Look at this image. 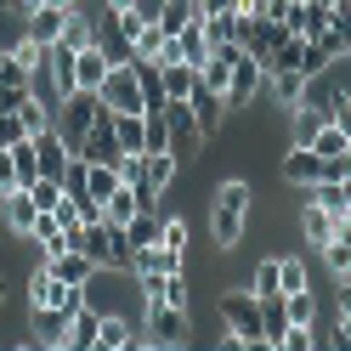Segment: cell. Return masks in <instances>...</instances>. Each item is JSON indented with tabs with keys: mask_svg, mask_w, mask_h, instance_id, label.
Masks as SVG:
<instances>
[{
	"mask_svg": "<svg viewBox=\"0 0 351 351\" xmlns=\"http://www.w3.org/2000/svg\"><path fill=\"white\" fill-rule=\"evenodd\" d=\"M306 193H312V204H323L328 215H346V182H328L323 176V182H312Z\"/></svg>",
	"mask_w": 351,
	"mask_h": 351,
	"instance_id": "4dcf8cb0",
	"label": "cell"
},
{
	"mask_svg": "<svg viewBox=\"0 0 351 351\" xmlns=\"http://www.w3.org/2000/svg\"><path fill=\"white\" fill-rule=\"evenodd\" d=\"M108 69H114V62H108V51H102V46H85V51L74 57V74H80V91H97V85L108 80Z\"/></svg>",
	"mask_w": 351,
	"mask_h": 351,
	"instance_id": "ffe728a7",
	"label": "cell"
},
{
	"mask_svg": "<svg viewBox=\"0 0 351 351\" xmlns=\"http://www.w3.org/2000/svg\"><path fill=\"white\" fill-rule=\"evenodd\" d=\"M193 114H199V125H204V136H215V130H221V114H227V102L210 91V85H193Z\"/></svg>",
	"mask_w": 351,
	"mask_h": 351,
	"instance_id": "7402d4cb",
	"label": "cell"
},
{
	"mask_svg": "<svg viewBox=\"0 0 351 351\" xmlns=\"http://www.w3.org/2000/svg\"><path fill=\"white\" fill-rule=\"evenodd\" d=\"M199 12H238V0H199Z\"/></svg>",
	"mask_w": 351,
	"mask_h": 351,
	"instance_id": "ee69618b",
	"label": "cell"
},
{
	"mask_svg": "<svg viewBox=\"0 0 351 351\" xmlns=\"http://www.w3.org/2000/svg\"><path fill=\"white\" fill-rule=\"evenodd\" d=\"M335 221H340V215H328L323 204L306 199V210H300V232H306V244H312V250H323L328 238H335Z\"/></svg>",
	"mask_w": 351,
	"mask_h": 351,
	"instance_id": "d6986e66",
	"label": "cell"
},
{
	"mask_svg": "<svg viewBox=\"0 0 351 351\" xmlns=\"http://www.w3.org/2000/svg\"><path fill=\"white\" fill-rule=\"evenodd\" d=\"M17 119H23V130H29V136H40V130H46V125H51V108H46V102H40V97H29L23 108H17Z\"/></svg>",
	"mask_w": 351,
	"mask_h": 351,
	"instance_id": "e575fe53",
	"label": "cell"
},
{
	"mask_svg": "<svg viewBox=\"0 0 351 351\" xmlns=\"http://www.w3.org/2000/svg\"><path fill=\"white\" fill-rule=\"evenodd\" d=\"M238 12H255V0H238Z\"/></svg>",
	"mask_w": 351,
	"mask_h": 351,
	"instance_id": "c3c4849f",
	"label": "cell"
},
{
	"mask_svg": "<svg viewBox=\"0 0 351 351\" xmlns=\"http://www.w3.org/2000/svg\"><path fill=\"white\" fill-rule=\"evenodd\" d=\"M130 12H136L142 23H159V12H165V0H136V6H130Z\"/></svg>",
	"mask_w": 351,
	"mask_h": 351,
	"instance_id": "b9f144b4",
	"label": "cell"
},
{
	"mask_svg": "<svg viewBox=\"0 0 351 351\" xmlns=\"http://www.w3.org/2000/svg\"><path fill=\"white\" fill-rule=\"evenodd\" d=\"M114 136L125 153H147V114H114Z\"/></svg>",
	"mask_w": 351,
	"mask_h": 351,
	"instance_id": "603a6c76",
	"label": "cell"
},
{
	"mask_svg": "<svg viewBox=\"0 0 351 351\" xmlns=\"http://www.w3.org/2000/svg\"><path fill=\"white\" fill-rule=\"evenodd\" d=\"M346 215H351V182H346Z\"/></svg>",
	"mask_w": 351,
	"mask_h": 351,
	"instance_id": "681fc988",
	"label": "cell"
},
{
	"mask_svg": "<svg viewBox=\"0 0 351 351\" xmlns=\"http://www.w3.org/2000/svg\"><path fill=\"white\" fill-rule=\"evenodd\" d=\"M346 147H351V136H346L335 119H323V130L312 136V153H317V159H335V153H346Z\"/></svg>",
	"mask_w": 351,
	"mask_h": 351,
	"instance_id": "f1b7e54d",
	"label": "cell"
},
{
	"mask_svg": "<svg viewBox=\"0 0 351 351\" xmlns=\"http://www.w3.org/2000/svg\"><path fill=\"white\" fill-rule=\"evenodd\" d=\"M165 125H170V153L182 165H193V159H199V147L210 142L204 125H199V114H193V102H165Z\"/></svg>",
	"mask_w": 351,
	"mask_h": 351,
	"instance_id": "5b68a950",
	"label": "cell"
},
{
	"mask_svg": "<svg viewBox=\"0 0 351 351\" xmlns=\"http://www.w3.org/2000/svg\"><path fill=\"white\" fill-rule=\"evenodd\" d=\"M289 114H295V142H306V147H312V136H317V130H323V108H312V102H295L289 108Z\"/></svg>",
	"mask_w": 351,
	"mask_h": 351,
	"instance_id": "83f0119b",
	"label": "cell"
},
{
	"mask_svg": "<svg viewBox=\"0 0 351 351\" xmlns=\"http://www.w3.org/2000/svg\"><path fill=\"white\" fill-rule=\"evenodd\" d=\"M323 346H340V351H351V317H340V328H335V335H328Z\"/></svg>",
	"mask_w": 351,
	"mask_h": 351,
	"instance_id": "7bdbcfd3",
	"label": "cell"
},
{
	"mask_svg": "<svg viewBox=\"0 0 351 351\" xmlns=\"http://www.w3.org/2000/svg\"><path fill=\"white\" fill-rule=\"evenodd\" d=\"M323 69H335V46H328V40H306V51H300V74L312 80V74H323Z\"/></svg>",
	"mask_w": 351,
	"mask_h": 351,
	"instance_id": "1f68e13d",
	"label": "cell"
},
{
	"mask_svg": "<svg viewBox=\"0 0 351 351\" xmlns=\"http://www.w3.org/2000/svg\"><path fill=\"white\" fill-rule=\"evenodd\" d=\"M187 340H193V317H187V306L147 300V346H187Z\"/></svg>",
	"mask_w": 351,
	"mask_h": 351,
	"instance_id": "52a82bcc",
	"label": "cell"
},
{
	"mask_svg": "<svg viewBox=\"0 0 351 351\" xmlns=\"http://www.w3.org/2000/svg\"><path fill=\"white\" fill-rule=\"evenodd\" d=\"M182 267H187V255L170 250V244H147V250H136V261H130V272H182Z\"/></svg>",
	"mask_w": 351,
	"mask_h": 351,
	"instance_id": "ac0fdd59",
	"label": "cell"
},
{
	"mask_svg": "<svg viewBox=\"0 0 351 351\" xmlns=\"http://www.w3.org/2000/svg\"><path fill=\"white\" fill-rule=\"evenodd\" d=\"M130 69H136V85H142V108L147 114H165V69H159V57H136L130 62Z\"/></svg>",
	"mask_w": 351,
	"mask_h": 351,
	"instance_id": "4fadbf2b",
	"label": "cell"
},
{
	"mask_svg": "<svg viewBox=\"0 0 351 351\" xmlns=\"http://www.w3.org/2000/svg\"><path fill=\"white\" fill-rule=\"evenodd\" d=\"M283 328H289V306H283V295H278V300H261V335H267L272 351H278V340H283Z\"/></svg>",
	"mask_w": 351,
	"mask_h": 351,
	"instance_id": "cb8c5ba5",
	"label": "cell"
},
{
	"mask_svg": "<svg viewBox=\"0 0 351 351\" xmlns=\"http://www.w3.org/2000/svg\"><path fill=\"white\" fill-rule=\"evenodd\" d=\"M97 335H102V312H91V306H74V317H69V346L97 351Z\"/></svg>",
	"mask_w": 351,
	"mask_h": 351,
	"instance_id": "44dd1931",
	"label": "cell"
},
{
	"mask_svg": "<svg viewBox=\"0 0 351 351\" xmlns=\"http://www.w3.org/2000/svg\"><path fill=\"white\" fill-rule=\"evenodd\" d=\"M23 346H69V312L29 306V340Z\"/></svg>",
	"mask_w": 351,
	"mask_h": 351,
	"instance_id": "9c48e42d",
	"label": "cell"
},
{
	"mask_svg": "<svg viewBox=\"0 0 351 351\" xmlns=\"http://www.w3.org/2000/svg\"><path fill=\"white\" fill-rule=\"evenodd\" d=\"M159 69H165V97H170V102H187L193 85H199V69L182 62V57H159Z\"/></svg>",
	"mask_w": 351,
	"mask_h": 351,
	"instance_id": "2e32d148",
	"label": "cell"
},
{
	"mask_svg": "<svg viewBox=\"0 0 351 351\" xmlns=\"http://www.w3.org/2000/svg\"><path fill=\"white\" fill-rule=\"evenodd\" d=\"M40 261H46V267H51L62 283H80V289H91V278L102 272V267H97V261L85 255V250H62V255H40Z\"/></svg>",
	"mask_w": 351,
	"mask_h": 351,
	"instance_id": "8fae6325",
	"label": "cell"
},
{
	"mask_svg": "<svg viewBox=\"0 0 351 351\" xmlns=\"http://www.w3.org/2000/svg\"><path fill=\"white\" fill-rule=\"evenodd\" d=\"M40 6H80V0H40Z\"/></svg>",
	"mask_w": 351,
	"mask_h": 351,
	"instance_id": "bcb514c9",
	"label": "cell"
},
{
	"mask_svg": "<svg viewBox=\"0 0 351 351\" xmlns=\"http://www.w3.org/2000/svg\"><path fill=\"white\" fill-rule=\"evenodd\" d=\"M289 34H300V40H323V34H328V6H323V0H295Z\"/></svg>",
	"mask_w": 351,
	"mask_h": 351,
	"instance_id": "9a60e30c",
	"label": "cell"
},
{
	"mask_svg": "<svg viewBox=\"0 0 351 351\" xmlns=\"http://www.w3.org/2000/svg\"><path fill=\"white\" fill-rule=\"evenodd\" d=\"M317 340H312V323H289L283 328V340H278V351H312Z\"/></svg>",
	"mask_w": 351,
	"mask_h": 351,
	"instance_id": "f35d334b",
	"label": "cell"
},
{
	"mask_svg": "<svg viewBox=\"0 0 351 351\" xmlns=\"http://www.w3.org/2000/svg\"><path fill=\"white\" fill-rule=\"evenodd\" d=\"M69 12L74 6H34L23 23H29V40H40V46H57L62 29H69Z\"/></svg>",
	"mask_w": 351,
	"mask_h": 351,
	"instance_id": "5bb4252c",
	"label": "cell"
},
{
	"mask_svg": "<svg viewBox=\"0 0 351 351\" xmlns=\"http://www.w3.org/2000/svg\"><path fill=\"white\" fill-rule=\"evenodd\" d=\"M261 91H267V62H261V57H238L232 62V80H227V114H250V102L261 97Z\"/></svg>",
	"mask_w": 351,
	"mask_h": 351,
	"instance_id": "8992f818",
	"label": "cell"
},
{
	"mask_svg": "<svg viewBox=\"0 0 351 351\" xmlns=\"http://www.w3.org/2000/svg\"><path fill=\"white\" fill-rule=\"evenodd\" d=\"M97 97H102L108 114H147V108H142V85H136V69H130V62L108 69V80L97 85Z\"/></svg>",
	"mask_w": 351,
	"mask_h": 351,
	"instance_id": "ba28073f",
	"label": "cell"
},
{
	"mask_svg": "<svg viewBox=\"0 0 351 351\" xmlns=\"http://www.w3.org/2000/svg\"><path fill=\"white\" fill-rule=\"evenodd\" d=\"M29 130H23V119L17 114H0V147H12V142H23Z\"/></svg>",
	"mask_w": 351,
	"mask_h": 351,
	"instance_id": "60d3db41",
	"label": "cell"
},
{
	"mask_svg": "<svg viewBox=\"0 0 351 351\" xmlns=\"http://www.w3.org/2000/svg\"><path fill=\"white\" fill-rule=\"evenodd\" d=\"M278 272H283V295H295V289H312V278H306V261L283 255V261H278Z\"/></svg>",
	"mask_w": 351,
	"mask_h": 351,
	"instance_id": "8d00e7d4",
	"label": "cell"
},
{
	"mask_svg": "<svg viewBox=\"0 0 351 351\" xmlns=\"http://www.w3.org/2000/svg\"><path fill=\"white\" fill-rule=\"evenodd\" d=\"M283 306H289V323H312V328H317V300H312V289L283 295Z\"/></svg>",
	"mask_w": 351,
	"mask_h": 351,
	"instance_id": "836d02e7",
	"label": "cell"
},
{
	"mask_svg": "<svg viewBox=\"0 0 351 351\" xmlns=\"http://www.w3.org/2000/svg\"><path fill=\"white\" fill-rule=\"evenodd\" d=\"M250 204H255V193H250L244 176H227V182L210 187V238H215V250H221V255L244 244Z\"/></svg>",
	"mask_w": 351,
	"mask_h": 351,
	"instance_id": "6da1fadb",
	"label": "cell"
},
{
	"mask_svg": "<svg viewBox=\"0 0 351 351\" xmlns=\"http://www.w3.org/2000/svg\"><path fill=\"white\" fill-rule=\"evenodd\" d=\"M29 306H51V312H69L74 317V306H85V289L80 283H62L46 261L29 272Z\"/></svg>",
	"mask_w": 351,
	"mask_h": 351,
	"instance_id": "277c9868",
	"label": "cell"
},
{
	"mask_svg": "<svg viewBox=\"0 0 351 351\" xmlns=\"http://www.w3.org/2000/svg\"><path fill=\"white\" fill-rule=\"evenodd\" d=\"M159 244H170V250L187 255V221H182V215H165V221H159Z\"/></svg>",
	"mask_w": 351,
	"mask_h": 351,
	"instance_id": "74e56055",
	"label": "cell"
},
{
	"mask_svg": "<svg viewBox=\"0 0 351 351\" xmlns=\"http://www.w3.org/2000/svg\"><path fill=\"white\" fill-rule=\"evenodd\" d=\"M295 0H255V17H267V23H289Z\"/></svg>",
	"mask_w": 351,
	"mask_h": 351,
	"instance_id": "ab89813d",
	"label": "cell"
},
{
	"mask_svg": "<svg viewBox=\"0 0 351 351\" xmlns=\"http://www.w3.org/2000/svg\"><path fill=\"white\" fill-rule=\"evenodd\" d=\"M6 289H12V283H6V272H0V306H6Z\"/></svg>",
	"mask_w": 351,
	"mask_h": 351,
	"instance_id": "7dc6e473",
	"label": "cell"
},
{
	"mask_svg": "<svg viewBox=\"0 0 351 351\" xmlns=\"http://www.w3.org/2000/svg\"><path fill=\"white\" fill-rule=\"evenodd\" d=\"M130 6H136V0H108V12H130Z\"/></svg>",
	"mask_w": 351,
	"mask_h": 351,
	"instance_id": "f6af8a7d",
	"label": "cell"
},
{
	"mask_svg": "<svg viewBox=\"0 0 351 351\" xmlns=\"http://www.w3.org/2000/svg\"><path fill=\"white\" fill-rule=\"evenodd\" d=\"M130 51H136V57H159V51H165V29H159V23H142L136 40H130Z\"/></svg>",
	"mask_w": 351,
	"mask_h": 351,
	"instance_id": "d590c367",
	"label": "cell"
},
{
	"mask_svg": "<svg viewBox=\"0 0 351 351\" xmlns=\"http://www.w3.org/2000/svg\"><path fill=\"white\" fill-rule=\"evenodd\" d=\"M250 295H255V300H278V295H283V272H278V261H272V255L255 267V278H250Z\"/></svg>",
	"mask_w": 351,
	"mask_h": 351,
	"instance_id": "d4e9b609",
	"label": "cell"
},
{
	"mask_svg": "<svg viewBox=\"0 0 351 351\" xmlns=\"http://www.w3.org/2000/svg\"><path fill=\"white\" fill-rule=\"evenodd\" d=\"M283 182L289 187H312V182H323V159L306 142H295L289 153H283Z\"/></svg>",
	"mask_w": 351,
	"mask_h": 351,
	"instance_id": "7c38bea8",
	"label": "cell"
},
{
	"mask_svg": "<svg viewBox=\"0 0 351 351\" xmlns=\"http://www.w3.org/2000/svg\"><path fill=\"white\" fill-rule=\"evenodd\" d=\"M136 210H142V204H136V187L119 182V187H114V199H108V221H119V227H125Z\"/></svg>",
	"mask_w": 351,
	"mask_h": 351,
	"instance_id": "d6a6232c",
	"label": "cell"
},
{
	"mask_svg": "<svg viewBox=\"0 0 351 351\" xmlns=\"http://www.w3.org/2000/svg\"><path fill=\"white\" fill-rule=\"evenodd\" d=\"M159 221H165L159 210H136V215H130V221H125V232H130V244H136V250H147V244H159Z\"/></svg>",
	"mask_w": 351,
	"mask_h": 351,
	"instance_id": "484cf974",
	"label": "cell"
},
{
	"mask_svg": "<svg viewBox=\"0 0 351 351\" xmlns=\"http://www.w3.org/2000/svg\"><path fill=\"white\" fill-rule=\"evenodd\" d=\"M323 267L335 272V278H351V238H346V232H335V238L323 244Z\"/></svg>",
	"mask_w": 351,
	"mask_h": 351,
	"instance_id": "f546056e",
	"label": "cell"
},
{
	"mask_svg": "<svg viewBox=\"0 0 351 351\" xmlns=\"http://www.w3.org/2000/svg\"><path fill=\"white\" fill-rule=\"evenodd\" d=\"M130 346H142V340H130V323H125V317H108V312H102V335H97V351H130Z\"/></svg>",
	"mask_w": 351,
	"mask_h": 351,
	"instance_id": "4316f807",
	"label": "cell"
},
{
	"mask_svg": "<svg viewBox=\"0 0 351 351\" xmlns=\"http://www.w3.org/2000/svg\"><path fill=\"white\" fill-rule=\"evenodd\" d=\"M0 215H6V227H12L17 238H29L40 204H34V193H29V187H6V193H0Z\"/></svg>",
	"mask_w": 351,
	"mask_h": 351,
	"instance_id": "30bf717a",
	"label": "cell"
},
{
	"mask_svg": "<svg viewBox=\"0 0 351 351\" xmlns=\"http://www.w3.org/2000/svg\"><path fill=\"white\" fill-rule=\"evenodd\" d=\"M97 114H102V97H97V91H69V97L57 102L51 125L62 130V142L80 153V147H85V136H91V125H97Z\"/></svg>",
	"mask_w": 351,
	"mask_h": 351,
	"instance_id": "3957f363",
	"label": "cell"
},
{
	"mask_svg": "<svg viewBox=\"0 0 351 351\" xmlns=\"http://www.w3.org/2000/svg\"><path fill=\"white\" fill-rule=\"evenodd\" d=\"M215 312H221V328L238 335V346H250V351L267 346V335H261V300H255L250 289H227L221 300H215ZM267 351H272V346H267Z\"/></svg>",
	"mask_w": 351,
	"mask_h": 351,
	"instance_id": "7a4b0ae2",
	"label": "cell"
},
{
	"mask_svg": "<svg viewBox=\"0 0 351 351\" xmlns=\"http://www.w3.org/2000/svg\"><path fill=\"white\" fill-rule=\"evenodd\" d=\"M267 91H272L278 108H295L306 97V74L300 69H267Z\"/></svg>",
	"mask_w": 351,
	"mask_h": 351,
	"instance_id": "e0dca14e",
	"label": "cell"
}]
</instances>
